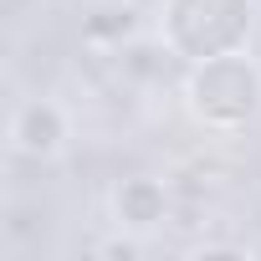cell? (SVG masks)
<instances>
[{"label": "cell", "instance_id": "7a4b0ae2", "mask_svg": "<svg viewBox=\"0 0 261 261\" xmlns=\"http://www.w3.org/2000/svg\"><path fill=\"white\" fill-rule=\"evenodd\" d=\"M164 220V190L154 179H128L118 190V225H134V230H149Z\"/></svg>", "mask_w": 261, "mask_h": 261}, {"label": "cell", "instance_id": "3957f363", "mask_svg": "<svg viewBox=\"0 0 261 261\" xmlns=\"http://www.w3.org/2000/svg\"><path fill=\"white\" fill-rule=\"evenodd\" d=\"M123 6H134V0H123Z\"/></svg>", "mask_w": 261, "mask_h": 261}, {"label": "cell", "instance_id": "6da1fadb", "mask_svg": "<svg viewBox=\"0 0 261 261\" xmlns=\"http://www.w3.org/2000/svg\"><path fill=\"white\" fill-rule=\"evenodd\" d=\"M62 139H67V118H62L57 102H41V97L26 102V108L16 113V123H11V144H16V154H31V159L57 154Z\"/></svg>", "mask_w": 261, "mask_h": 261}]
</instances>
